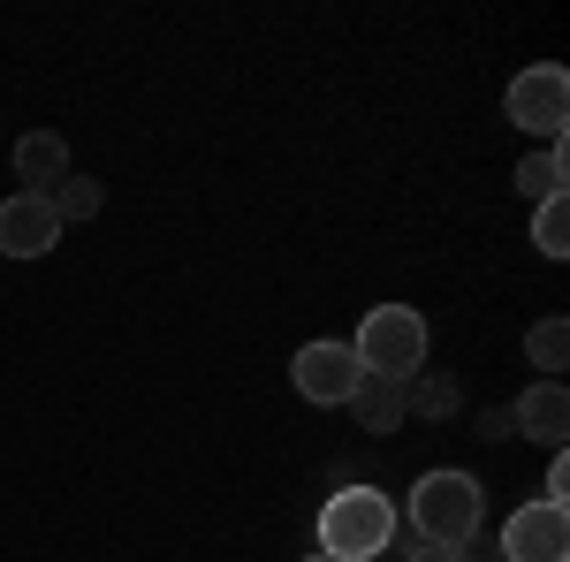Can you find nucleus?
Returning <instances> with one entry per match:
<instances>
[{
	"mask_svg": "<svg viewBox=\"0 0 570 562\" xmlns=\"http://www.w3.org/2000/svg\"><path fill=\"white\" fill-rule=\"evenodd\" d=\"M395 502L381 486H335L327 494V510H320V555L335 562H373L395 548Z\"/></svg>",
	"mask_w": 570,
	"mask_h": 562,
	"instance_id": "f257e3e1",
	"label": "nucleus"
},
{
	"mask_svg": "<svg viewBox=\"0 0 570 562\" xmlns=\"http://www.w3.org/2000/svg\"><path fill=\"white\" fill-rule=\"evenodd\" d=\"M487 517V486L472 472H456V464H441L411 486V532H419V548H464Z\"/></svg>",
	"mask_w": 570,
	"mask_h": 562,
	"instance_id": "f03ea898",
	"label": "nucleus"
},
{
	"mask_svg": "<svg viewBox=\"0 0 570 562\" xmlns=\"http://www.w3.org/2000/svg\"><path fill=\"white\" fill-rule=\"evenodd\" d=\"M426 343H434V335H426V319H419L411 304H373V312L357 319L351 349H357V365H365L373 381H403V388H411V381L426 373Z\"/></svg>",
	"mask_w": 570,
	"mask_h": 562,
	"instance_id": "7ed1b4c3",
	"label": "nucleus"
},
{
	"mask_svg": "<svg viewBox=\"0 0 570 562\" xmlns=\"http://www.w3.org/2000/svg\"><path fill=\"white\" fill-rule=\"evenodd\" d=\"M502 115H510V122H518L525 137H548V145H563V122H570V69H563V61H532L525 77L510 85Z\"/></svg>",
	"mask_w": 570,
	"mask_h": 562,
	"instance_id": "20e7f679",
	"label": "nucleus"
},
{
	"mask_svg": "<svg viewBox=\"0 0 570 562\" xmlns=\"http://www.w3.org/2000/svg\"><path fill=\"white\" fill-rule=\"evenodd\" d=\"M494 548H502V562H570V510H556V502H525V510L502 517Z\"/></svg>",
	"mask_w": 570,
	"mask_h": 562,
	"instance_id": "39448f33",
	"label": "nucleus"
},
{
	"mask_svg": "<svg viewBox=\"0 0 570 562\" xmlns=\"http://www.w3.org/2000/svg\"><path fill=\"white\" fill-rule=\"evenodd\" d=\"M289 381H297V395L305 403H351V388L365 381V365H357V349L351 343H305L297 349V365H289Z\"/></svg>",
	"mask_w": 570,
	"mask_h": 562,
	"instance_id": "423d86ee",
	"label": "nucleus"
},
{
	"mask_svg": "<svg viewBox=\"0 0 570 562\" xmlns=\"http://www.w3.org/2000/svg\"><path fill=\"white\" fill-rule=\"evenodd\" d=\"M53 244H61V214H53V198H31V190L0 198V252H8V259H46Z\"/></svg>",
	"mask_w": 570,
	"mask_h": 562,
	"instance_id": "0eeeda50",
	"label": "nucleus"
},
{
	"mask_svg": "<svg viewBox=\"0 0 570 562\" xmlns=\"http://www.w3.org/2000/svg\"><path fill=\"white\" fill-rule=\"evenodd\" d=\"M510 426L525 433V441H540V448H563V433H570V395H563V381H532V388L510 403Z\"/></svg>",
	"mask_w": 570,
	"mask_h": 562,
	"instance_id": "6e6552de",
	"label": "nucleus"
},
{
	"mask_svg": "<svg viewBox=\"0 0 570 562\" xmlns=\"http://www.w3.org/2000/svg\"><path fill=\"white\" fill-rule=\"evenodd\" d=\"M16 175H23V190H31V198H53V190L69 183V137L31 130L23 145H16Z\"/></svg>",
	"mask_w": 570,
	"mask_h": 562,
	"instance_id": "1a4fd4ad",
	"label": "nucleus"
},
{
	"mask_svg": "<svg viewBox=\"0 0 570 562\" xmlns=\"http://www.w3.org/2000/svg\"><path fill=\"white\" fill-rule=\"evenodd\" d=\"M351 411H357V426H365V433H395L403 418H411V403H403V381H373V373H365V381L351 388Z\"/></svg>",
	"mask_w": 570,
	"mask_h": 562,
	"instance_id": "9d476101",
	"label": "nucleus"
},
{
	"mask_svg": "<svg viewBox=\"0 0 570 562\" xmlns=\"http://www.w3.org/2000/svg\"><path fill=\"white\" fill-rule=\"evenodd\" d=\"M563 183H570L563 145H540V152H525V160H518V190H525L532 206H540V198H563Z\"/></svg>",
	"mask_w": 570,
	"mask_h": 562,
	"instance_id": "9b49d317",
	"label": "nucleus"
},
{
	"mask_svg": "<svg viewBox=\"0 0 570 562\" xmlns=\"http://www.w3.org/2000/svg\"><path fill=\"white\" fill-rule=\"evenodd\" d=\"M525 357L540 365V381H563V365H570V319H540L525 335Z\"/></svg>",
	"mask_w": 570,
	"mask_h": 562,
	"instance_id": "f8f14e48",
	"label": "nucleus"
},
{
	"mask_svg": "<svg viewBox=\"0 0 570 562\" xmlns=\"http://www.w3.org/2000/svg\"><path fill=\"white\" fill-rule=\"evenodd\" d=\"M99 206H107V183L69 168V183L53 190V214H61V228H69V220H99Z\"/></svg>",
	"mask_w": 570,
	"mask_h": 562,
	"instance_id": "ddd939ff",
	"label": "nucleus"
},
{
	"mask_svg": "<svg viewBox=\"0 0 570 562\" xmlns=\"http://www.w3.org/2000/svg\"><path fill=\"white\" fill-rule=\"evenodd\" d=\"M403 403H411V418H449V411H456V381H449V373H419V381L403 388Z\"/></svg>",
	"mask_w": 570,
	"mask_h": 562,
	"instance_id": "4468645a",
	"label": "nucleus"
},
{
	"mask_svg": "<svg viewBox=\"0 0 570 562\" xmlns=\"http://www.w3.org/2000/svg\"><path fill=\"white\" fill-rule=\"evenodd\" d=\"M532 244H540V259H563V252H570V206H563V198H540V214H532Z\"/></svg>",
	"mask_w": 570,
	"mask_h": 562,
	"instance_id": "2eb2a0df",
	"label": "nucleus"
},
{
	"mask_svg": "<svg viewBox=\"0 0 570 562\" xmlns=\"http://www.w3.org/2000/svg\"><path fill=\"white\" fill-rule=\"evenodd\" d=\"M540 502L570 510V464H563V448H556V464H548V494H540Z\"/></svg>",
	"mask_w": 570,
	"mask_h": 562,
	"instance_id": "dca6fc26",
	"label": "nucleus"
},
{
	"mask_svg": "<svg viewBox=\"0 0 570 562\" xmlns=\"http://www.w3.org/2000/svg\"><path fill=\"white\" fill-rule=\"evenodd\" d=\"M510 403H494V411H480V441H510Z\"/></svg>",
	"mask_w": 570,
	"mask_h": 562,
	"instance_id": "f3484780",
	"label": "nucleus"
},
{
	"mask_svg": "<svg viewBox=\"0 0 570 562\" xmlns=\"http://www.w3.org/2000/svg\"><path fill=\"white\" fill-rule=\"evenodd\" d=\"M456 562H502V548H494V540H480V532H472V540H464V548H456Z\"/></svg>",
	"mask_w": 570,
	"mask_h": 562,
	"instance_id": "a211bd4d",
	"label": "nucleus"
},
{
	"mask_svg": "<svg viewBox=\"0 0 570 562\" xmlns=\"http://www.w3.org/2000/svg\"><path fill=\"white\" fill-rule=\"evenodd\" d=\"M403 562H456V548H411Z\"/></svg>",
	"mask_w": 570,
	"mask_h": 562,
	"instance_id": "6ab92c4d",
	"label": "nucleus"
},
{
	"mask_svg": "<svg viewBox=\"0 0 570 562\" xmlns=\"http://www.w3.org/2000/svg\"><path fill=\"white\" fill-rule=\"evenodd\" d=\"M305 562H335V555H305Z\"/></svg>",
	"mask_w": 570,
	"mask_h": 562,
	"instance_id": "aec40b11",
	"label": "nucleus"
}]
</instances>
